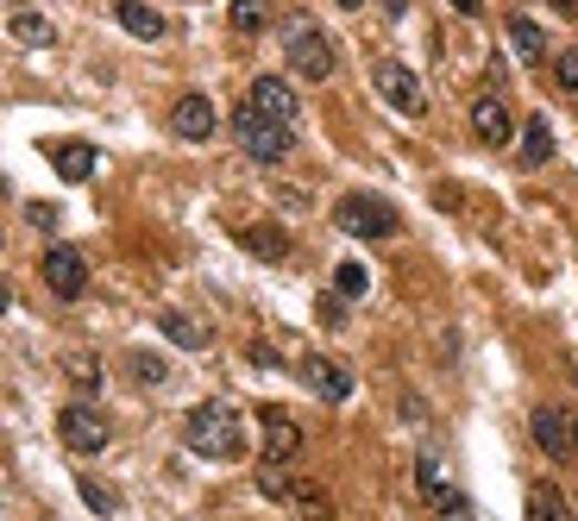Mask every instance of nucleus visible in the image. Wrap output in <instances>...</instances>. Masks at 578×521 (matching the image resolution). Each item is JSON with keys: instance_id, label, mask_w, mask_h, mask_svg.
Here are the masks:
<instances>
[{"instance_id": "nucleus-2", "label": "nucleus", "mask_w": 578, "mask_h": 521, "mask_svg": "<svg viewBox=\"0 0 578 521\" xmlns=\"http://www.w3.org/2000/svg\"><path fill=\"white\" fill-rule=\"evenodd\" d=\"M233 138H239V152L258 157V164H283V157L296 152V126H283V119L258 114L251 101L239 107V114H233Z\"/></svg>"}, {"instance_id": "nucleus-13", "label": "nucleus", "mask_w": 578, "mask_h": 521, "mask_svg": "<svg viewBox=\"0 0 578 521\" xmlns=\"http://www.w3.org/2000/svg\"><path fill=\"white\" fill-rule=\"evenodd\" d=\"M251 107L258 114H270V119H283V126H296V114H302V101H296V88H289L283 76H258L251 82Z\"/></svg>"}, {"instance_id": "nucleus-27", "label": "nucleus", "mask_w": 578, "mask_h": 521, "mask_svg": "<svg viewBox=\"0 0 578 521\" xmlns=\"http://www.w3.org/2000/svg\"><path fill=\"white\" fill-rule=\"evenodd\" d=\"M63 371H70V384H82V389H101V365L89 358V352H76V358H63Z\"/></svg>"}, {"instance_id": "nucleus-4", "label": "nucleus", "mask_w": 578, "mask_h": 521, "mask_svg": "<svg viewBox=\"0 0 578 521\" xmlns=\"http://www.w3.org/2000/svg\"><path fill=\"white\" fill-rule=\"evenodd\" d=\"M333 227L352 232V239H390V232L403 227V213L390 208L384 195H340V208H333Z\"/></svg>"}, {"instance_id": "nucleus-18", "label": "nucleus", "mask_w": 578, "mask_h": 521, "mask_svg": "<svg viewBox=\"0 0 578 521\" xmlns=\"http://www.w3.org/2000/svg\"><path fill=\"white\" fill-rule=\"evenodd\" d=\"M509 44H516L522 63H540V58H547V32H540L528 13H509Z\"/></svg>"}, {"instance_id": "nucleus-17", "label": "nucleus", "mask_w": 578, "mask_h": 521, "mask_svg": "<svg viewBox=\"0 0 578 521\" xmlns=\"http://www.w3.org/2000/svg\"><path fill=\"white\" fill-rule=\"evenodd\" d=\"M239 246H246L251 258H265V264H283V258H289L283 227H246V232H239Z\"/></svg>"}, {"instance_id": "nucleus-7", "label": "nucleus", "mask_w": 578, "mask_h": 521, "mask_svg": "<svg viewBox=\"0 0 578 521\" xmlns=\"http://www.w3.org/2000/svg\"><path fill=\"white\" fill-rule=\"evenodd\" d=\"M58 434H63V446H70V452H101V446L114 440V421H107L101 408H89V403H70L58 415Z\"/></svg>"}, {"instance_id": "nucleus-14", "label": "nucleus", "mask_w": 578, "mask_h": 521, "mask_svg": "<svg viewBox=\"0 0 578 521\" xmlns=\"http://www.w3.org/2000/svg\"><path fill=\"white\" fill-rule=\"evenodd\" d=\"M472 133H478L484 145H509V138H516V126H509V107H503L497 95H478V101H472Z\"/></svg>"}, {"instance_id": "nucleus-34", "label": "nucleus", "mask_w": 578, "mask_h": 521, "mask_svg": "<svg viewBox=\"0 0 578 521\" xmlns=\"http://www.w3.org/2000/svg\"><path fill=\"white\" fill-rule=\"evenodd\" d=\"M7 309H13V290H7V283H0V314H7Z\"/></svg>"}, {"instance_id": "nucleus-31", "label": "nucleus", "mask_w": 578, "mask_h": 521, "mask_svg": "<svg viewBox=\"0 0 578 521\" xmlns=\"http://www.w3.org/2000/svg\"><path fill=\"white\" fill-rule=\"evenodd\" d=\"M32 227H58V208H51V201H32Z\"/></svg>"}, {"instance_id": "nucleus-3", "label": "nucleus", "mask_w": 578, "mask_h": 521, "mask_svg": "<svg viewBox=\"0 0 578 521\" xmlns=\"http://www.w3.org/2000/svg\"><path fill=\"white\" fill-rule=\"evenodd\" d=\"M283 58H289V70H296L302 82H328L333 63H340V51H333V39L314 20H289L283 25Z\"/></svg>"}, {"instance_id": "nucleus-25", "label": "nucleus", "mask_w": 578, "mask_h": 521, "mask_svg": "<svg viewBox=\"0 0 578 521\" xmlns=\"http://www.w3.org/2000/svg\"><path fill=\"white\" fill-rule=\"evenodd\" d=\"M76 490H82V502H89L95 515H114V509H120V497L107 490V483H95V478H76Z\"/></svg>"}, {"instance_id": "nucleus-12", "label": "nucleus", "mask_w": 578, "mask_h": 521, "mask_svg": "<svg viewBox=\"0 0 578 521\" xmlns=\"http://www.w3.org/2000/svg\"><path fill=\"white\" fill-rule=\"evenodd\" d=\"M176 138H189V145H208L214 126H220V114H214V101L208 95H183L176 101V114H171Z\"/></svg>"}, {"instance_id": "nucleus-29", "label": "nucleus", "mask_w": 578, "mask_h": 521, "mask_svg": "<svg viewBox=\"0 0 578 521\" xmlns=\"http://www.w3.org/2000/svg\"><path fill=\"white\" fill-rule=\"evenodd\" d=\"M314 309H321V327H340L347 321V295H321Z\"/></svg>"}, {"instance_id": "nucleus-15", "label": "nucleus", "mask_w": 578, "mask_h": 521, "mask_svg": "<svg viewBox=\"0 0 578 521\" xmlns=\"http://www.w3.org/2000/svg\"><path fill=\"white\" fill-rule=\"evenodd\" d=\"M114 20L126 25L133 39H145V44L164 39V13H157V7H145V0H120V7H114Z\"/></svg>"}, {"instance_id": "nucleus-5", "label": "nucleus", "mask_w": 578, "mask_h": 521, "mask_svg": "<svg viewBox=\"0 0 578 521\" xmlns=\"http://www.w3.org/2000/svg\"><path fill=\"white\" fill-rule=\"evenodd\" d=\"M415 483H422V497L434 502V515L441 521H472V497L453 483V471H446L441 452H422V459H415Z\"/></svg>"}, {"instance_id": "nucleus-22", "label": "nucleus", "mask_w": 578, "mask_h": 521, "mask_svg": "<svg viewBox=\"0 0 578 521\" xmlns=\"http://www.w3.org/2000/svg\"><path fill=\"white\" fill-rule=\"evenodd\" d=\"M516 145H522V164H547V157H554V126H547V119H528Z\"/></svg>"}, {"instance_id": "nucleus-19", "label": "nucleus", "mask_w": 578, "mask_h": 521, "mask_svg": "<svg viewBox=\"0 0 578 521\" xmlns=\"http://www.w3.org/2000/svg\"><path fill=\"white\" fill-rule=\"evenodd\" d=\"M289 502H296V509H302L309 521H333V497L321 490V483H309V478L289 483Z\"/></svg>"}, {"instance_id": "nucleus-20", "label": "nucleus", "mask_w": 578, "mask_h": 521, "mask_svg": "<svg viewBox=\"0 0 578 521\" xmlns=\"http://www.w3.org/2000/svg\"><path fill=\"white\" fill-rule=\"evenodd\" d=\"M528 521H578V515L566 509V497H559L554 483H535L528 490Z\"/></svg>"}, {"instance_id": "nucleus-33", "label": "nucleus", "mask_w": 578, "mask_h": 521, "mask_svg": "<svg viewBox=\"0 0 578 521\" xmlns=\"http://www.w3.org/2000/svg\"><path fill=\"white\" fill-rule=\"evenodd\" d=\"M453 7H460V13H484V7H478V0H453Z\"/></svg>"}, {"instance_id": "nucleus-10", "label": "nucleus", "mask_w": 578, "mask_h": 521, "mask_svg": "<svg viewBox=\"0 0 578 521\" xmlns=\"http://www.w3.org/2000/svg\"><path fill=\"white\" fill-rule=\"evenodd\" d=\"M258 427H265V465H289L302 452V427L289 421L283 408H258Z\"/></svg>"}, {"instance_id": "nucleus-11", "label": "nucleus", "mask_w": 578, "mask_h": 521, "mask_svg": "<svg viewBox=\"0 0 578 521\" xmlns=\"http://www.w3.org/2000/svg\"><path fill=\"white\" fill-rule=\"evenodd\" d=\"M302 384H309L321 403H347V396H352V371L340 365V358H321V352H314V358H302Z\"/></svg>"}, {"instance_id": "nucleus-8", "label": "nucleus", "mask_w": 578, "mask_h": 521, "mask_svg": "<svg viewBox=\"0 0 578 521\" xmlns=\"http://www.w3.org/2000/svg\"><path fill=\"white\" fill-rule=\"evenodd\" d=\"M39 271H44V283H51V295H63V302H76V295L89 290V258H82L76 246H51Z\"/></svg>"}, {"instance_id": "nucleus-35", "label": "nucleus", "mask_w": 578, "mask_h": 521, "mask_svg": "<svg viewBox=\"0 0 578 521\" xmlns=\"http://www.w3.org/2000/svg\"><path fill=\"white\" fill-rule=\"evenodd\" d=\"M333 7H347V13H352V7H365V0H333Z\"/></svg>"}, {"instance_id": "nucleus-23", "label": "nucleus", "mask_w": 578, "mask_h": 521, "mask_svg": "<svg viewBox=\"0 0 578 521\" xmlns=\"http://www.w3.org/2000/svg\"><path fill=\"white\" fill-rule=\"evenodd\" d=\"M7 32H13L20 44H51V39H58V32H51V20H44V13H32V7H20V13L7 20Z\"/></svg>"}, {"instance_id": "nucleus-6", "label": "nucleus", "mask_w": 578, "mask_h": 521, "mask_svg": "<svg viewBox=\"0 0 578 521\" xmlns=\"http://www.w3.org/2000/svg\"><path fill=\"white\" fill-rule=\"evenodd\" d=\"M371 88L384 95V107H396L403 119H422L427 114V95H422V82H415V70L396 58H378V70H371Z\"/></svg>"}, {"instance_id": "nucleus-1", "label": "nucleus", "mask_w": 578, "mask_h": 521, "mask_svg": "<svg viewBox=\"0 0 578 521\" xmlns=\"http://www.w3.org/2000/svg\"><path fill=\"white\" fill-rule=\"evenodd\" d=\"M183 446H189L195 459H246V415L233 403H202L189 408V421H183Z\"/></svg>"}, {"instance_id": "nucleus-16", "label": "nucleus", "mask_w": 578, "mask_h": 521, "mask_svg": "<svg viewBox=\"0 0 578 521\" xmlns=\"http://www.w3.org/2000/svg\"><path fill=\"white\" fill-rule=\"evenodd\" d=\"M51 164H58L63 183H89V176H95V145H82V138H63L58 152H51Z\"/></svg>"}, {"instance_id": "nucleus-32", "label": "nucleus", "mask_w": 578, "mask_h": 521, "mask_svg": "<svg viewBox=\"0 0 578 521\" xmlns=\"http://www.w3.org/2000/svg\"><path fill=\"white\" fill-rule=\"evenodd\" d=\"M559 13H566V20H578V0H554Z\"/></svg>"}, {"instance_id": "nucleus-24", "label": "nucleus", "mask_w": 578, "mask_h": 521, "mask_svg": "<svg viewBox=\"0 0 578 521\" xmlns=\"http://www.w3.org/2000/svg\"><path fill=\"white\" fill-rule=\"evenodd\" d=\"M227 20H233V32H265V25H270V0H233Z\"/></svg>"}, {"instance_id": "nucleus-28", "label": "nucleus", "mask_w": 578, "mask_h": 521, "mask_svg": "<svg viewBox=\"0 0 578 521\" xmlns=\"http://www.w3.org/2000/svg\"><path fill=\"white\" fill-rule=\"evenodd\" d=\"M554 82L566 88V95H578V44H566V51L554 58Z\"/></svg>"}, {"instance_id": "nucleus-30", "label": "nucleus", "mask_w": 578, "mask_h": 521, "mask_svg": "<svg viewBox=\"0 0 578 521\" xmlns=\"http://www.w3.org/2000/svg\"><path fill=\"white\" fill-rule=\"evenodd\" d=\"M340 295H365V271H359V264H340Z\"/></svg>"}, {"instance_id": "nucleus-21", "label": "nucleus", "mask_w": 578, "mask_h": 521, "mask_svg": "<svg viewBox=\"0 0 578 521\" xmlns=\"http://www.w3.org/2000/svg\"><path fill=\"white\" fill-rule=\"evenodd\" d=\"M157 327L171 333L176 346H189V352H202V346H208V327H202V321H189V314H176V309H164V314H157Z\"/></svg>"}, {"instance_id": "nucleus-26", "label": "nucleus", "mask_w": 578, "mask_h": 521, "mask_svg": "<svg viewBox=\"0 0 578 521\" xmlns=\"http://www.w3.org/2000/svg\"><path fill=\"white\" fill-rule=\"evenodd\" d=\"M164 377H171V365L157 352H133V384H164Z\"/></svg>"}, {"instance_id": "nucleus-9", "label": "nucleus", "mask_w": 578, "mask_h": 521, "mask_svg": "<svg viewBox=\"0 0 578 521\" xmlns=\"http://www.w3.org/2000/svg\"><path fill=\"white\" fill-rule=\"evenodd\" d=\"M535 440H540V452H547V459H559V465L578 459V427H572V415H566V408H535Z\"/></svg>"}]
</instances>
